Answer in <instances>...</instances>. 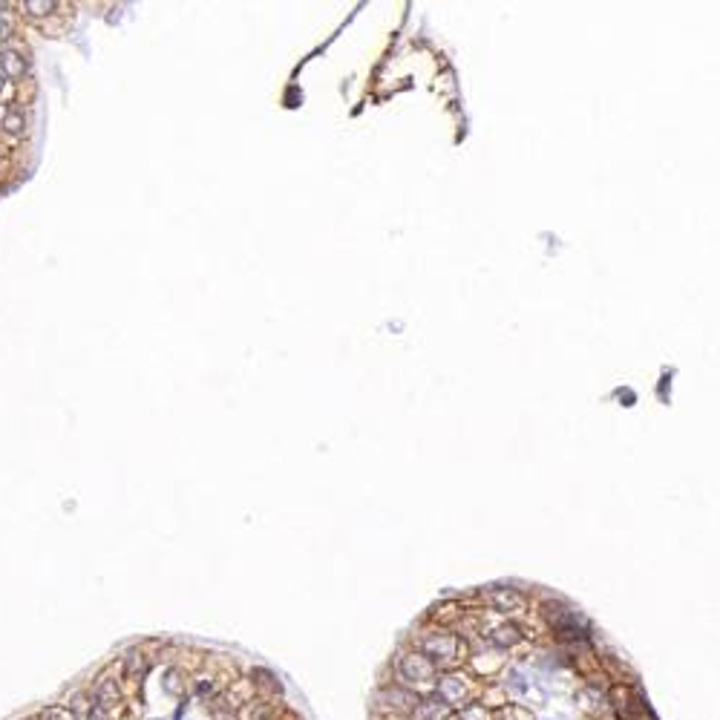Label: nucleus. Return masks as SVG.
<instances>
[{
    "instance_id": "f257e3e1",
    "label": "nucleus",
    "mask_w": 720,
    "mask_h": 720,
    "mask_svg": "<svg viewBox=\"0 0 720 720\" xmlns=\"http://www.w3.org/2000/svg\"><path fill=\"white\" fill-rule=\"evenodd\" d=\"M453 717H456V711L447 703H441L438 697H432V694L421 697V703L412 714V720H453Z\"/></svg>"
},
{
    "instance_id": "9b49d317",
    "label": "nucleus",
    "mask_w": 720,
    "mask_h": 720,
    "mask_svg": "<svg viewBox=\"0 0 720 720\" xmlns=\"http://www.w3.org/2000/svg\"><path fill=\"white\" fill-rule=\"evenodd\" d=\"M43 720H78V717H76V711H72V709L55 706V709H49V711L43 714Z\"/></svg>"
},
{
    "instance_id": "0eeeda50",
    "label": "nucleus",
    "mask_w": 720,
    "mask_h": 720,
    "mask_svg": "<svg viewBox=\"0 0 720 720\" xmlns=\"http://www.w3.org/2000/svg\"><path fill=\"white\" fill-rule=\"evenodd\" d=\"M52 9H58V4H52V0H26L21 6V12H26L29 18H46L52 15Z\"/></svg>"
},
{
    "instance_id": "39448f33",
    "label": "nucleus",
    "mask_w": 720,
    "mask_h": 720,
    "mask_svg": "<svg viewBox=\"0 0 720 720\" xmlns=\"http://www.w3.org/2000/svg\"><path fill=\"white\" fill-rule=\"evenodd\" d=\"M144 672H148V657H144L141 652H130L124 657V674H127V680L138 683L144 677Z\"/></svg>"
},
{
    "instance_id": "f03ea898",
    "label": "nucleus",
    "mask_w": 720,
    "mask_h": 720,
    "mask_svg": "<svg viewBox=\"0 0 720 720\" xmlns=\"http://www.w3.org/2000/svg\"><path fill=\"white\" fill-rule=\"evenodd\" d=\"M26 72V58L15 46H0V76L6 78H24Z\"/></svg>"
},
{
    "instance_id": "f8f14e48",
    "label": "nucleus",
    "mask_w": 720,
    "mask_h": 720,
    "mask_svg": "<svg viewBox=\"0 0 720 720\" xmlns=\"http://www.w3.org/2000/svg\"><path fill=\"white\" fill-rule=\"evenodd\" d=\"M0 90H4V76H0Z\"/></svg>"
},
{
    "instance_id": "423d86ee",
    "label": "nucleus",
    "mask_w": 720,
    "mask_h": 720,
    "mask_svg": "<svg viewBox=\"0 0 720 720\" xmlns=\"http://www.w3.org/2000/svg\"><path fill=\"white\" fill-rule=\"evenodd\" d=\"M456 720H495V711H493V709H487L484 703L473 700L470 706H464V709H458V711H456Z\"/></svg>"
},
{
    "instance_id": "1a4fd4ad",
    "label": "nucleus",
    "mask_w": 720,
    "mask_h": 720,
    "mask_svg": "<svg viewBox=\"0 0 720 720\" xmlns=\"http://www.w3.org/2000/svg\"><path fill=\"white\" fill-rule=\"evenodd\" d=\"M182 677H185L182 669H170V672H168V680H165V689H168L170 694H185V686L176 683V680H182Z\"/></svg>"
},
{
    "instance_id": "9d476101",
    "label": "nucleus",
    "mask_w": 720,
    "mask_h": 720,
    "mask_svg": "<svg viewBox=\"0 0 720 720\" xmlns=\"http://www.w3.org/2000/svg\"><path fill=\"white\" fill-rule=\"evenodd\" d=\"M501 720H533L522 706H501Z\"/></svg>"
},
{
    "instance_id": "6e6552de",
    "label": "nucleus",
    "mask_w": 720,
    "mask_h": 720,
    "mask_svg": "<svg viewBox=\"0 0 720 720\" xmlns=\"http://www.w3.org/2000/svg\"><path fill=\"white\" fill-rule=\"evenodd\" d=\"M15 32V18L6 6H0V38H12Z\"/></svg>"
},
{
    "instance_id": "20e7f679",
    "label": "nucleus",
    "mask_w": 720,
    "mask_h": 720,
    "mask_svg": "<svg viewBox=\"0 0 720 720\" xmlns=\"http://www.w3.org/2000/svg\"><path fill=\"white\" fill-rule=\"evenodd\" d=\"M26 127V118L18 107L12 104H0V133H9V135H21Z\"/></svg>"
},
{
    "instance_id": "7ed1b4c3",
    "label": "nucleus",
    "mask_w": 720,
    "mask_h": 720,
    "mask_svg": "<svg viewBox=\"0 0 720 720\" xmlns=\"http://www.w3.org/2000/svg\"><path fill=\"white\" fill-rule=\"evenodd\" d=\"M118 700H121L118 683L110 680V677H101V680L96 683V703H93V706H98V709H104V711H113V709L118 706Z\"/></svg>"
}]
</instances>
